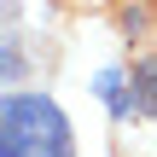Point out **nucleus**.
Masks as SVG:
<instances>
[{
	"instance_id": "nucleus-1",
	"label": "nucleus",
	"mask_w": 157,
	"mask_h": 157,
	"mask_svg": "<svg viewBox=\"0 0 157 157\" xmlns=\"http://www.w3.org/2000/svg\"><path fill=\"white\" fill-rule=\"evenodd\" d=\"M0 157H76L70 117L58 111L52 93L6 87V99H0Z\"/></svg>"
},
{
	"instance_id": "nucleus-2",
	"label": "nucleus",
	"mask_w": 157,
	"mask_h": 157,
	"mask_svg": "<svg viewBox=\"0 0 157 157\" xmlns=\"http://www.w3.org/2000/svg\"><path fill=\"white\" fill-rule=\"evenodd\" d=\"M128 99H134V117H157V52L134 58V70H128Z\"/></svg>"
},
{
	"instance_id": "nucleus-3",
	"label": "nucleus",
	"mask_w": 157,
	"mask_h": 157,
	"mask_svg": "<svg viewBox=\"0 0 157 157\" xmlns=\"http://www.w3.org/2000/svg\"><path fill=\"white\" fill-rule=\"evenodd\" d=\"M0 47H6V64H0V76H6V87H17V76H23V47H17V35H6Z\"/></svg>"
}]
</instances>
